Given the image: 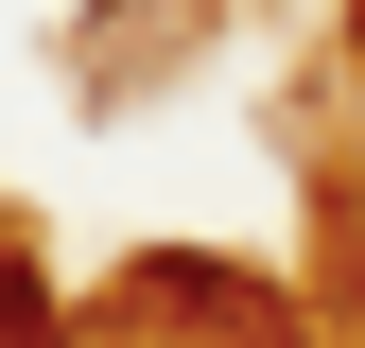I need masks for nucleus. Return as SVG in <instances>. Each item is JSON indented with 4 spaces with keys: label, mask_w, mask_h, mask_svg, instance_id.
Wrapping results in <instances>:
<instances>
[{
    "label": "nucleus",
    "mask_w": 365,
    "mask_h": 348,
    "mask_svg": "<svg viewBox=\"0 0 365 348\" xmlns=\"http://www.w3.org/2000/svg\"><path fill=\"white\" fill-rule=\"evenodd\" d=\"M0 348H53V296H35L18 261H0Z\"/></svg>",
    "instance_id": "nucleus-1"
},
{
    "label": "nucleus",
    "mask_w": 365,
    "mask_h": 348,
    "mask_svg": "<svg viewBox=\"0 0 365 348\" xmlns=\"http://www.w3.org/2000/svg\"><path fill=\"white\" fill-rule=\"evenodd\" d=\"M348 314H365V261H348Z\"/></svg>",
    "instance_id": "nucleus-2"
}]
</instances>
